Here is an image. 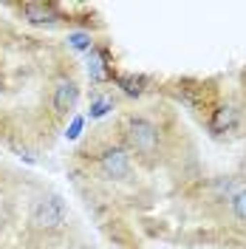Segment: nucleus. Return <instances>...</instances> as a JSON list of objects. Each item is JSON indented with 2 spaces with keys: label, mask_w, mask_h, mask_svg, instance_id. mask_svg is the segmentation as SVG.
I'll return each instance as SVG.
<instances>
[{
  "label": "nucleus",
  "mask_w": 246,
  "mask_h": 249,
  "mask_svg": "<svg viewBox=\"0 0 246 249\" xmlns=\"http://www.w3.org/2000/svg\"><path fill=\"white\" fill-rule=\"evenodd\" d=\"M122 85H124V91L130 93V96H133V93H141V88H139V85H141V79H136V82H133V79H124Z\"/></svg>",
  "instance_id": "0eeeda50"
},
{
  "label": "nucleus",
  "mask_w": 246,
  "mask_h": 249,
  "mask_svg": "<svg viewBox=\"0 0 246 249\" xmlns=\"http://www.w3.org/2000/svg\"><path fill=\"white\" fill-rule=\"evenodd\" d=\"M26 15L31 17V23H46L48 20V9L46 6H26Z\"/></svg>",
  "instance_id": "423d86ee"
},
{
  "label": "nucleus",
  "mask_w": 246,
  "mask_h": 249,
  "mask_svg": "<svg viewBox=\"0 0 246 249\" xmlns=\"http://www.w3.org/2000/svg\"><path fill=\"white\" fill-rule=\"evenodd\" d=\"M62 221H65V204L60 196H43L31 210V224L37 230H46V232L60 230Z\"/></svg>",
  "instance_id": "f257e3e1"
},
{
  "label": "nucleus",
  "mask_w": 246,
  "mask_h": 249,
  "mask_svg": "<svg viewBox=\"0 0 246 249\" xmlns=\"http://www.w3.org/2000/svg\"><path fill=\"white\" fill-rule=\"evenodd\" d=\"M127 142L141 156H156L158 150V130L147 119H130L127 122Z\"/></svg>",
  "instance_id": "f03ea898"
},
{
  "label": "nucleus",
  "mask_w": 246,
  "mask_h": 249,
  "mask_svg": "<svg viewBox=\"0 0 246 249\" xmlns=\"http://www.w3.org/2000/svg\"><path fill=\"white\" fill-rule=\"evenodd\" d=\"M232 213H235L238 221H244L246 224V187L235 193V198H232Z\"/></svg>",
  "instance_id": "39448f33"
},
{
  "label": "nucleus",
  "mask_w": 246,
  "mask_h": 249,
  "mask_svg": "<svg viewBox=\"0 0 246 249\" xmlns=\"http://www.w3.org/2000/svg\"><path fill=\"white\" fill-rule=\"evenodd\" d=\"M77 99H79V88H77V82L74 79H62V82H57V88H54V110L57 113H71L74 110V105H77Z\"/></svg>",
  "instance_id": "20e7f679"
},
{
  "label": "nucleus",
  "mask_w": 246,
  "mask_h": 249,
  "mask_svg": "<svg viewBox=\"0 0 246 249\" xmlns=\"http://www.w3.org/2000/svg\"><path fill=\"white\" fill-rule=\"evenodd\" d=\"M99 170L105 173L108 178L122 181V178L130 176V159H127V153L122 147H110V150H105L99 156Z\"/></svg>",
  "instance_id": "7ed1b4c3"
},
{
  "label": "nucleus",
  "mask_w": 246,
  "mask_h": 249,
  "mask_svg": "<svg viewBox=\"0 0 246 249\" xmlns=\"http://www.w3.org/2000/svg\"><path fill=\"white\" fill-rule=\"evenodd\" d=\"M77 249H88V247H77Z\"/></svg>",
  "instance_id": "6e6552de"
}]
</instances>
